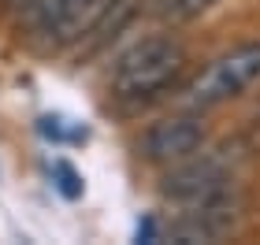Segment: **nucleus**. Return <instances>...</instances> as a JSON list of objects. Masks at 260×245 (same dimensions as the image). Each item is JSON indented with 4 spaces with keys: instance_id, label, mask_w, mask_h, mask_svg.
Here are the masks:
<instances>
[{
    "instance_id": "obj_1",
    "label": "nucleus",
    "mask_w": 260,
    "mask_h": 245,
    "mask_svg": "<svg viewBox=\"0 0 260 245\" xmlns=\"http://www.w3.org/2000/svg\"><path fill=\"white\" fill-rule=\"evenodd\" d=\"M182 45L171 38H145L119 56L112 71V93L119 100H145L160 93L182 67Z\"/></svg>"
},
{
    "instance_id": "obj_2",
    "label": "nucleus",
    "mask_w": 260,
    "mask_h": 245,
    "mask_svg": "<svg viewBox=\"0 0 260 245\" xmlns=\"http://www.w3.org/2000/svg\"><path fill=\"white\" fill-rule=\"evenodd\" d=\"M256 78H260V41H249V45H238L234 52H227L223 60L212 63V71L193 82L190 100L197 108H212V104L242 93L245 86H253Z\"/></svg>"
},
{
    "instance_id": "obj_3",
    "label": "nucleus",
    "mask_w": 260,
    "mask_h": 245,
    "mask_svg": "<svg viewBox=\"0 0 260 245\" xmlns=\"http://www.w3.org/2000/svg\"><path fill=\"white\" fill-rule=\"evenodd\" d=\"M201 142H205V126L190 115H175V119L156 123L152 130L141 137V153L152 163H171V160H186L193 156Z\"/></svg>"
},
{
    "instance_id": "obj_4",
    "label": "nucleus",
    "mask_w": 260,
    "mask_h": 245,
    "mask_svg": "<svg viewBox=\"0 0 260 245\" xmlns=\"http://www.w3.org/2000/svg\"><path fill=\"white\" fill-rule=\"evenodd\" d=\"M223 182H227V174H223L219 160H193V163H182L175 174H168L164 197H171L179 204H197L223 193Z\"/></svg>"
},
{
    "instance_id": "obj_5",
    "label": "nucleus",
    "mask_w": 260,
    "mask_h": 245,
    "mask_svg": "<svg viewBox=\"0 0 260 245\" xmlns=\"http://www.w3.org/2000/svg\"><path fill=\"white\" fill-rule=\"evenodd\" d=\"M212 4H219V0H168V15L186 22V19H197L201 11H208Z\"/></svg>"
},
{
    "instance_id": "obj_6",
    "label": "nucleus",
    "mask_w": 260,
    "mask_h": 245,
    "mask_svg": "<svg viewBox=\"0 0 260 245\" xmlns=\"http://www.w3.org/2000/svg\"><path fill=\"white\" fill-rule=\"evenodd\" d=\"M56 174H60V190L67 193V197H78L82 193V186H78V174L67 167V163H56Z\"/></svg>"
}]
</instances>
